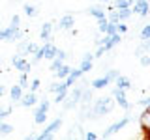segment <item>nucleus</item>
I'll use <instances>...</instances> for the list:
<instances>
[{"mask_svg": "<svg viewBox=\"0 0 150 140\" xmlns=\"http://www.w3.org/2000/svg\"><path fill=\"white\" fill-rule=\"evenodd\" d=\"M13 133V125L6 123V121H0V134H11Z\"/></svg>", "mask_w": 150, "mask_h": 140, "instance_id": "nucleus-23", "label": "nucleus"}, {"mask_svg": "<svg viewBox=\"0 0 150 140\" xmlns=\"http://www.w3.org/2000/svg\"><path fill=\"white\" fill-rule=\"evenodd\" d=\"M112 99H115V103H118V105L124 108L126 112H129L131 108V103L126 99V90H120V88H115L112 90Z\"/></svg>", "mask_w": 150, "mask_h": 140, "instance_id": "nucleus-6", "label": "nucleus"}, {"mask_svg": "<svg viewBox=\"0 0 150 140\" xmlns=\"http://www.w3.org/2000/svg\"><path fill=\"white\" fill-rule=\"evenodd\" d=\"M68 97V90H62V92H56V97H54V103L56 105H60V103H64V99Z\"/></svg>", "mask_w": 150, "mask_h": 140, "instance_id": "nucleus-29", "label": "nucleus"}, {"mask_svg": "<svg viewBox=\"0 0 150 140\" xmlns=\"http://www.w3.org/2000/svg\"><path fill=\"white\" fill-rule=\"evenodd\" d=\"M141 39L143 41H150V24H144L141 30Z\"/></svg>", "mask_w": 150, "mask_h": 140, "instance_id": "nucleus-28", "label": "nucleus"}, {"mask_svg": "<svg viewBox=\"0 0 150 140\" xmlns=\"http://www.w3.org/2000/svg\"><path fill=\"white\" fill-rule=\"evenodd\" d=\"M103 54H105V49H103V45H100L98 50H96V54H94V58H100V56H103Z\"/></svg>", "mask_w": 150, "mask_h": 140, "instance_id": "nucleus-38", "label": "nucleus"}, {"mask_svg": "<svg viewBox=\"0 0 150 140\" xmlns=\"http://www.w3.org/2000/svg\"><path fill=\"white\" fill-rule=\"evenodd\" d=\"M92 62L94 60H90V58H83L81 60V65H79V69H81L83 73H88L92 69Z\"/></svg>", "mask_w": 150, "mask_h": 140, "instance_id": "nucleus-21", "label": "nucleus"}, {"mask_svg": "<svg viewBox=\"0 0 150 140\" xmlns=\"http://www.w3.org/2000/svg\"><path fill=\"white\" fill-rule=\"evenodd\" d=\"M112 82H115L116 88H120V90H131V80L128 77H124V75H120V73H118V77H116Z\"/></svg>", "mask_w": 150, "mask_h": 140, "instance_id": "nucleus-14", "label": "nucleus"}, {"mask_svg": "<svg viewBox=\"0 0 150 140\" xmlns=\"http://www.w3.org/2000/svg\"><path fill=\"white\" fill-rule=\"evenodd\" d=\"M116 32V22H111V21H107V24H105V30H103V34L105 36H109V34H115Z\"/></svg>", "mask_w": 150, "mask_h": 140, "instance_id": "nucleus-27", "label": "nucleus"}, {"mask_svg": "<svg viewBox=\"0 0 150 140\" xmlns=\"http://www.w3.org/2000/svg\"><path fill=\"white\" fill-rule=\"evenodd\" d=\"M83 136L86 138V140H96V138H98V134H96V133H92V131H88V133H84Z\"/></svg>", "mask_w": 150, "mask_h": 140, "instance_id": "nucleus-37", "label": "nucleus"}, {"mask_svg": "<svg viewBox=\"0 0 150 140\" xmlns=\"http://www.w3.org/2000/svg\"><path fill=\"white\" fill-rule=\"evenodd\" d=\"M38 95H36V92H28V93H23L21 95V99H19V105L21 106H25V108H30V106H36L38 105Z\"/></svg>", "mask_w": 150, "mask_h": 140, "instance_id": "nucleus-10", "label": "nucleus"}, {"mask_svg": "<svg viewBox=\"0 0 150 140\" xmlns=\"http://www.w3.org/2000/svg\"><path fill=\"white\" fill-rule=\"evenodd\" d=\"M115 108V99L111 97H98L92 105V114H88V118H101L105 114H111Z\"/></svg>", "mask_w": 150, "mask_h": 140, "instance_id": "nucleus-1", "label": "nucleus"}, {"mask_svg": "<svg viewBox=\"0 0 150 140\" xmlns=\"http://www.w3.org/2000/svg\"><path fill=\"white\" fill-rule=\"evenodd\" d=\"M51 37H53V22H43L40 30V39L51 41Z\"/></svg>", "mask_w": 150, "mask_h": 140, "instance_id": "nucleus-12", "label": "nucleus"}, {"mask_svg": "<svg viewBox=\"0 0 150 140\" xmlns=\"http://www.w3.org/2000/svg\"><path fill=\"white\" fill-rule=\"evenodd\" d=\"M116 32H118V34H124V32H128V26L122 24V21L116 22Z\"/></svg>", "mask_w": 150, "mask_h": 140, "instance_id": "nucleus-36", "label": "nucleus"}, {"mask_svg": "<svg viewBox=\"0 0 150 140\" xmlns=\"http://www.w3.org/2000/svg\"><path fill=\"white\" fill-rule=\"evenodd\" d=\"M129 9H131V13H137L141 17H146L148 15V0H135Z\"/></svg>", "mask_w": 150, "mask_h": 140, "instance_id": "nucleus-11", "label": "nucleus"}, {"mask_svg": "<svg viewBox=\"0 0 150 140\" xmlns=\"http://www.w3.org/2000/svg\"><path fill=\"white\" fill-rule=\"evenodd\" d=\"M9 114H11V106H2V105H0V121L6 120Z\"/></svg>", "mask_w": 150, "mask_h": 140, "instance_id": "nucleus-30", "label": "nucleus"}, {"mask_svg": "<svg viewBox=\"0 0 150 140\" xmlns=\"http://www.w3.org/2000/svg\"><path fill=\"white\" fill-rule=\"evenodd\" d=\"M19 21H21V17H19V15H13L11 17V24L13 26H19Z\"/></svg>", "mask_w": 150, "mask_h": 140, "instance_id": "nucleus-39", "label": "nucleus"}, {"mask_svg": "<svg viewBox=\"0 0 150 140\" xmlns=\"http://www.w3.org/2000/svg\"><path fill=\"white\" fill-rule=\"evenodd\" d=\"M100 2H105L107 4V2H111V0H100Z\"/></svg>", "mask_w": 150, "mask_h": 140, "instance_id": "nucleus-42", "label": "nucleus"}, {"mask_svg": "<svg viewBox=\"0 0 150 140\" xmlns=\"http://www.w3.org/2000/svg\"><path fill=\"white\" fill-rule=\"evenodd\" d=\"M56 52H58V49L51 43V41H43V45L38 49V52L34 54V58H32V62L30 64H38L41 58H47V60H53L54 56H56Z\"/></svg>", "mask_w": 150, "mask_h": 140, "instance_id": "nucleus-2", "label": "nucleus"}, {"mask_svg": "<svg viewBox=\"0 0 150 140\" xmlns=\"http://www.w3.org/2000/svg\"><path fill=\"white\" fill-rule=\"evenodd\" d=\"M116 9V8H115ZM116 15H118V21H126V19L131 17V9L129 8H124V9H116Z\"/></svg>", "mask_w": 150, "mask_h": 140, "instance_id": "nucleus-22", "label": "nucleus"}, {"mask_svg": "<svg viewBox=\"0 0 150 140\" xmlns=\"http://www.w3.org/2000/svg\"><path fill=\"white\" fill-rule=\"evenodd\" d=\"M86 13H88V15H92V17H96V19L107 17V15H105V9H103L101 6H90V8L86 9Z\"/></svg>", "mask_w": 150, "mask_h": 140, "instance_id": "nucleus-18", "label": "nucleus"}, {"mask_svg": "<svg viewBox=\"0 0 150 140\" xmlns=\"http://www.w3.org/2000/svg\"><path fill=\"white\" fill-rule=\"evenodd\" d=\"M139 121V127L144 131V138H148V129H150V106L146 105L144 106V110L141 112V116L137 118Z\"/></svg>", "mask_w": 150, "mask_h": 140, "instance_id": "nucleus-8", "label": "nucleus"}, {"mask_svg": "<svg viewBox=\"0 0 150 140\" xmlns=\"http://www.w3.org/2000/svg\"><path fill=\"white\" fill-rule=\"evenodd\" d=\"M21 95H23V88L19 86V84H15V86H11V88H9V99H11L13 103H19Z\"/></svg>", "mask_w": 150, "mask_h": 140, "instance_id": "nucleus-17", "label": "nucleus"}, {"mask_svg": "<svg viewBox=\"0 0 150 140\" xmlns=\"http://www.w3.org/2000/svg\"><path fill=\"white\" fill-rule=\"evenodd\" d=\"M83 129H81V125H73L71 131L68 133V138H73V136H83Z\"/></svg>", "mask_w": 150, "mask_h": 140, "instance_id": "nucleus-24", "label": "nucleus"}, {"mask_svg": "<svg viewBox=\"0 0 150 140\" xmlns=\"http://www.w3.org/2000/svg\"><path fill=\"white\" fill-rule=\"evenodd\" d=\"M0 136H2V134H0Z\"/></svg>", "mask_w": 150, "mask_h": 140, "instance_id": "nucleus-43", "label": "nucleus"}, {"mask_svg": "<svg viewBox=\"0 0 150 140\" xmlns=\"http://www.w3.org/2000/svg\"><path fill=\"white\" fill-rule=\"evenodd\" d=\"M131 120H133V118H131L129 114H126V116H124V118H122V120L115 121V123H112V125H109V127H107L105 131H103L101 138H109V136H112V134H116V133H118L120 129H124V127H126V125L129 123Z\"/></svg>", "mask_w": 150, "mask_h": 140, "instance_id": "nucleus-3", "label": "nucleus"}, {"mask_svg": "<svg viewBox=\"0 0 150 140\" xmlns=\"http://www.w3.org/2000/svg\"><path fill=\"white\" fill-rule=\"evenodd\" d=\"M105 77H107V78H109V80L112 82V80H115L116 77H118V71H116V69H109V71H107V75H105Z\"/></svg>", "mask_w": 150, "mask_h": 140, "instance_id": "nucleus-33", "label": "nucleus"}, {"mask_svg": "<svg viewBox=\"0 0 150 140\" xmlns=\"http://www.w3.org/2000/svg\"><path fill=\"white\" fill-rule=\"evenodd\" d=\"M83 75H84V73L81 71V69H71V71H69V75L64 78V82L68 84V88H71V86H73V82H75V80H79Z\"/></svg>", "mask_w": 150, "mask_h": 140, "instance_id": "nucleus-13", "label": "nucleus"}, {"mask_svg": "<svg viewBox=\"0 0 150 140\" xmlns=\"http://www.w3.org/2000/svg\"><path fill=\"white\" fill-rule=\"evenodd\" d=\"M6 92H8V88H6V86H0V97H2Z\"/></svg>", "mask_w": 150, "mask_h": 140, "instance_id": "nucleus-41", "label": "nucleus"}, {"mask_svg": "<svg viewBox=\"0 0 150 140\" xmlns=\"http://www.w3.org/2000/svg\"><path fill=\"white\" fill-rule=\"evenodd\" d=\"M139 105H143V106H146V105H150V97H143V99L139 101Z\"/></svg>", "mask_w": 150, "mask_h": 140, "instance_id": "nucleus-40", "label": "nucleus"}, {"mask_svg": "<svg viewBox=\"0 0 150 140\" xmlns=\"http://www.w3.org/2000/svg\"><path fill=\"white\" fill-rule=\"evenodd\" d=\"M109 84H111V80L107 77H100V78H94L90 82V88L92 90H103V88H107Z\"/></svg>", "mask_w": 150, "mask_h": 140, "instance_id": "nucleus-16", "label": "nucleus"}, {"mask_svg": "<svg viewBox=\"0 0 150 140\" xmlns=\"http://www.w3.org/2000/svg\"><path fill=\"white\" fill-rule=\"evenodd\" d=\"M0 39L2 41H19V39H23V32L19 30V26L9 24L8 28L0 30Z\"/></svg>", "mask_w": 150, "mask_h": 140, "instance_id": "nucleus-5", "label": "nucleus"}, {"mask_svg": "<svg viewBox=\"0 0 150 140\" xmlns=\"http://www.w3.org/2000/svg\"><path fill=\"white\" fill-rule=\"evenodd\" d=\"M69 71H71V67H69V65H66V64H62V65H60V67H58V69L54 71V75H56V78H60V80H64V78H66V77L69 75Z\"/></svg>", "mask_w": 150, "mask_h": 140, "instance_id": "nucleus-20", "label": "nucleus"}, {"mask_svg": "<svg viewBox=\"0 0 150 140\" xmlns=\"http://www.w3.org/2000/svg\"><path fill=\"white\" fill-rule=\"evenodd\" d=\"M49 90L51 92H62V90H69V88H68V84H66V82H54V84H51V86H49Z\"/></svg>", "mask_w": 150, "mask_h": 140, "instance_id": "nucleus-25", "label": "nucleus"}, {"mask_svg": "<svg viewBox=\"0 0 150 140\" xmlns=\"http://www.w3.org/2000/svg\"><path fill=\"white\" fill-rule=\"evenodd\" d=\"M11 64L15 65V69H19L21 73H28V71L32 69V64L28 62V60H26L23 54H15V56L11 58Z\"/></svg>", "mask_w": 150, "mask_h": 140, "instance_id": "nucleus-7", "label": "nucleus"}, {"mask_svg": "<svg viewBox=\"0 0 150 140\" xmlns=\"http://www.w3.org/2000/svg\"><path fill=\"white\" fill-rule=\"evenodd\" d=\"M62 64H64V60H60L58 56H54V58H53V64H51V67H49V69H51V71L54 73V71H56V69H58V67H60Z\"/></svg>", "mask_w": 150, "mask_h": 140, "instance_id": "nucleus-31", "label": "nucleus"}, {"mask_svg": "<svg viewBox=\"0 0 150 140\" xmlns=\"http://www.w3.org/2000/svg\"><path fill=\"white\" fill-rule=\"evenodd\" d=\"M19 86L25 90V88H28V77H26V73H23L21 77H19Z\"/></svg>", "mask_w": 150, "mask_h": 140, "instance_id": "nucleus-32", "label": "nucleus"}, {"mask_svg": "<svg viewBox=\"0 0 150 140\" xmlns=\"http://www.w3.org/2000/svg\"><path fill=\"white\" fill-rule=\"evenodd\" d=\"M73 24H75V17L73 15H64V17H60L58 28L60 30H69V28H73Z\"/></svg>", "mask_w": 150, "mask_h": 140, "instance_id": "nucleus-15", "label": "nucleus"}, {"mask_svg": "<svg viewBox=\"0 0 150 140\" xmlns=\"http://www.w3.org/2000/svg\"><path fill=\"white\" fill-rule=\"evenodd\" d=\"M47 121V110H41V108H36L34 112V123L36 125H41Z\"/></svg>", "mask_w": 150, "mask_h": 140, "instance_id": "nucleus-19", "label": "nucleus"}, {"mask_svg": "<svg viewBox=\"0 0 150 140\" xmlns=\"http://www.w3.org/2000/svg\"><path fill=\"white\" fill-rule=\"evenodd\" d=\"M120 39H122V37H120L118 32L105 36V39H101V45H103V49H105V52H109V50L115 49V45H118V43H120Z\"/></svg>", "mask_w": 150, "mask_h": 140, "instance_id": "nucleus-9", "label": "nucleus"}, {"mask_svg": "<svg viewBox=\"0 0 150 140\" xmlns=\"http://www.w3.org/2000/svg\"><path fill=\"white\" fill-rule=\"evenodd\" d=\"M60 127H62V118H56V120L51 121V123L47 125V127L41 131V133L38 134L36 138H38V140H49V138H53V136H54V133H56V131H58Z\"/></svg>", "mask_w": 150, "mask_h": 140, "instance_id": "nucleus-4", "label": "nucleus"}, {"mask_svg": "<svg viewBox=\"0 0 150 140\" xmlns=\"http://www.w3.org/2000/svg\"><path fill=\"white\" fill-rule=\"evenodd\" d=\"M141 65H143V67H148V65H150V56L141 54Z\"/></svg>", "mask_w": 150, "mask_h": 140, "instance_id": "nucleus-35", "label": "nucleus"}, {"mask_svg": "<svg viewBox=\"0 0 150 140\" xmlns=\"http://www.w3.org/2000/svg\"><path fill=\"white\" fill-rule=\"evenodd\" d=\"M25 15L36 17V15H38V8H36V6H30V4H25Z\"/></svg>", "mask_w": 150, "mask_h": 140, "instance_id": "nucleus-26", "label": "nucleus"}, {"mask_svg": "<svg viewBox=\"0 0 150 140\" xmlns=\"http://www.w3.org/2000/svg\"><path fill=\"white\" fill-rule=\"evenodd\" d=\"M28 86H30V92H38V88L41 86L40 78H34V80H32V84H28Z\"/></svg>", "mask_w": 150, "mask_h": 140, "instance_id": "nucleus-34", "label": "nucleus"}]
</instances>
